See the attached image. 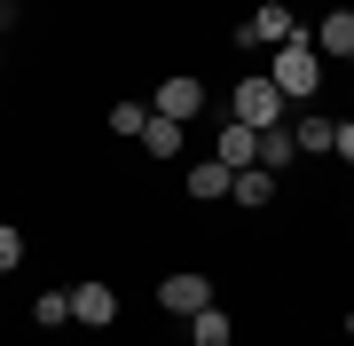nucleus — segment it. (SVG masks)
Listing matches in <instances>:
<instances>
[{
  "label": "nucleus",
  "mask_w": 354,
  "mask_h": 346,
  "mask_svg": "<svg viewBox=\"0 0 354 346\" xmlns=\"http://www.w3.org/2000/svg\"><path fill=\"white\" fill-rule=\"evenodd\" d=\"M268 79L283 87V103H315L323 95V55H315V39H307V24L283 39V48H268Z\"/></svg>",
  "instance_id": "nucleus-1"
},
{
  "label": "nucleus",
  "mask_w": 354,
  "mask_h": 346,
  "mask_svg": "<svg viewBox=\"0 0 354 346\" xmlns=\"http://www.w3.org/2000/svg\"><path fill=\"white\" fill-rule=\"evenodd\" d=\"M228 118H244V126H283V118H291V103H283V87H276V79H268V71H244L236 79V95H228Z\"/></svg>",
  "instance_id": "nucleus-2"
},
{
  "label": "nucleus",
  "mask_w": 354,
  "mask_h": 346,
  "mask_svg": "<svg viewBox=\"0 0 354 346\" xmlns=\"http://www.w3.org/2000/svg\"><path fill=\"white\" fill-rule=\"evenodd\" d=\"M291 32H299V16H291L283 0H260V8L236 24V48H283Z\"/></svg>",
  "instance_id": "nucleus-3"
},
{
  "label": "nucleus",
  "mask_w": 354,
  "mask_h": 346,
  "mask_svg": "<svg viewBox=\"0 0 354 346\" xmlns=\"http://www.w3.org/2000/svg\"><path fill=\"white\" fill-rule=\"evenodd\" d=\"M158 307L189 323L197 307H213V276H197V268H181V276H165V283H158Z\"/></svg>",
  "instance_id": "nucleus-4"
},
{
  "label": "nucleus",
  "mask_w": 354,
  "mask_h": 346,
  "mask_svg": "<svg viewBox=\"0 0 354 346\" xmlns=\"http://www.w3.org/2000/svg\"><path fill=\"white\" fill-rule=\"evenodd\" d=\"M71 323H87V331H111V323H118V291H111L102 276L71 283Z\"/></svg>",
  "instance_id": "nucleus-5"
},
{
  "label": "nucleus",
  "mask_w": 354,
  "mask_h": 346,
  "mask_svg": "<svg viewBox=\"0 0 354 346\" xmlns=\"http://www.w3.org/2000/svg\"><path fill=\"white\" fill-rule=\"evenodd\" d=\"M150 110H158V118H181V126H189V118L205 110V87H197L189 71H174V79H158V95H150Z\"/></svg>",
  "instance_id": "nucleus-6"
},
{
  "label": "nucleus",
  "mask_w": 354,
  "mask_h": 346,
  "mask_svg": "<svg viewBox=\"0 0 354 346\" xmlns=\"http://www.w3.org/2000/svg\"><path fill=\"white\" fill-rule=\"evenodd\" d=\"M330 134H339V118L315 110V103H299V118H291V150H299V157H330Z\"/></svg>",
  "instance_id": "nucleus-7"
},
{
  "label": "nucleus",
  "mask_w": 354,
  "mask_h": 346,
  "mask_svg": "<svg viewBox=\"0 0 354 346\" xmlns=\"http://www.w3.org/2000/svg\"><path fill=\"white\" fill-rule=\"evenodd\" d=\"M252 126H244V118H221V134H213V157H221V166L228 173H244V166H252Z\"/></svg>",
  "instance_id": "nucleus-8"
},
{
  "label": "nucleus",
  "mask_w": 354,
  "mask_h": 346,
  "mask_svg": "<svg viewBox=\"0 0 354 346\" xmlns=\"http://www.w3.org/2000/svg\"><path fill=\"white\" fill-rule=\"evenodd\" d=\"M181 134H189L181 118H158V110H150V126H142V150H150L158 166H174V157H181Z\"/></svg>",
  "instance_id": "nucleus-9"
},
{
  "label": "nucleus",
  "mask_w": 354,
  "mask_h": 346,
  "mask_svg": "<svg viewBox=\"0 0 354 346\" xmlns=\"http://www.w3.org/2000/svg\"><path fill=\"white\" fill-rule=\"evenodd\" d=\"M307 39H315V55H346V48H354V8H330Z\"/></svg>",
  "instance_id": "nucleus-10"
},
{
  "label": "nucleus",
  "mask_w": 354,
  "mask_h": 346,
  "mask_svg": "<svg viewBox=\"0 0 354 346\" xmlns=\"http://www.w3.org/2000/svg\"><path fill=\"white\" fill-rule=\"evenodd\" d=\"M228 197H236V205H244V213H260V205H268V197H276V173H268V166H244L236 181H228Z\"/></svg>",
  "instance_id": "nucleus-11"
},
{
  "label": "nucleus",
  "mask_w": 354,
  "mask_h": 346,
  "mask_svg": "<svg viewBox=\"0 0 354 346\" xmlns=\"http://www.w3.org/2000/svg\"><path fill=\"white\" fill-rule=\"evenodd\" d=\"M291 157H299V150H291V126H260V142H252V166H268V173H283Z\"/></svg>",
  "instance_id": "nucleus-12"
},
{
  "label": "nucleus",
  "mask_w": 354,
  "mask_h": 346,
  "mask_svg": "<svg viewBox=\"0 0 354 346\" xmlns=\"http://www.w3.org/2000/svg\"><path fill=\"white\" fill-rule=\"evenodd\" d=\"M228 181H236V173H228L221 157H197V166H189V197H228Z\"/></svg>",
  "instance_id": "nucleus-13"
},
{
  "label": "nucleus",
  "mask_w": 354,
  "mask_h": 346,
  "mask_svg": "<svg viewBox=\"0 0 354 346\" xmlns=\"http://www.w3.org/2000/svg\"><path fill=\"white\" fill-rule=\"evenodd\" d=\"M228 338H236V331H228L221 307H197V315H189V346H228Z\"/></svg>",
  "instance_id": "nucleus-14"
},
{
  "label": "nucleus",
  "mask_w": 354,
  "mask_h": 346,
  "mask_svg": "<svg viewBox=\"0 0 354 346\" xmlns=\"http://www.w3.org/2000/svg\"><path fill=\"white\" fill-rule=\"evenodd\" d=\"M32 323H39V331H64V323H71V291H39L32 299Z\"/></svg>",
  "instance_id": "nucleus-15"
},
{
  "label": "nucleus",
  "mask_w": 354,
  "mask_h": 346,
  "mask_svg": "<svg viewBox=\"0 0 354 346\" xmlns=\"http://www.w3.org/2000/svg\"><path fill=\"white\" fill-rule=\"evenodd\" d=\"M142 126H150V103H111V134L118 142H142Z\"/></svg>",
  "instance_id": "nucleus-16"
},
{
  "label": "nucleus",
  "mask_w": 354,
  "mask_h": 346,
  "mask_svg": "<svg viewBox=\"0 0 354 346\" xmlns=\"http://www.w3.org/2000/svg\"><path fill=\"white\" fill-rule=\"evenodd\" d=\"M16 260H24V229H8V220H0V276H8Z\"/></svg>",
  "instance_id": "nucleus-17"
},
{
  "label": "nucleus",
  "mask_w": 354,
  "mask_h": 346,
  "mask_svg": "<svg viewBox=\"0 0 354 346\" xmlns=\"http://www.w3.org/2000/svg\"><path fill=\"white\" fill-rule=\"evenodd\" d=\"M330 157H346V166H354V118H339V134H330Z\"/></svg>",
  "instance_id": "nucleus-18"
},
{
  "label": "nucleus",
  "mask_w": 354,
  "mask_h": 346,
  "mask_svg": "<svg viewBox=\"0 0 354 346\" xmlns=\"http://www.w3.org/2000/svg\"><path fill=\"white\" fill-rule=\"evenodd\" d=\"M346 338H354V307H346Z\"/></svg>",
  "instance_id": "nucleus-19"
},
{
  "label": "nucleus",
  "mask_w": 354,
  "mask_h": 346,
  "mask_svg": "<svg viewBox=\"0 0 354 346\" xmlns=\"http://www.w3.org/2000/svg\"><path fill=\"white\" fill-rule=\"evenodd\" d=\"M346 71H354V48H346Z\"/></svg>",
  "instance_id": "nucleus-20"
},
{
  "label": "nucleus",
  "mask_w": 354,
  "mask_h": 346,
  "mask_svg": "<svg viewBox=\"0 0 354 346\" xmlns=\"http://www.w3.org/2000/svg\"><path fill=\"white\" fill-rule=\"evenodd\" d=\"M0 32H8V16H0Z\"/></svg>",
  "instance_id": "nucleus-21"
},
{
  "label": "nucleus",
  "mask_w": 354,
  "mask_h": 346,
  "mask_svg": "<svg viewBox=\"0 0 354 346\" xmlns=\"http://www.w3.org/2000/svg\"><path fill=\"white\" fill-rule=\"evenodd\" d=\"M0 16H8V0H0Z\"/></svg>",
  "instance_id": "nucleus-22"
}]
</instances>
